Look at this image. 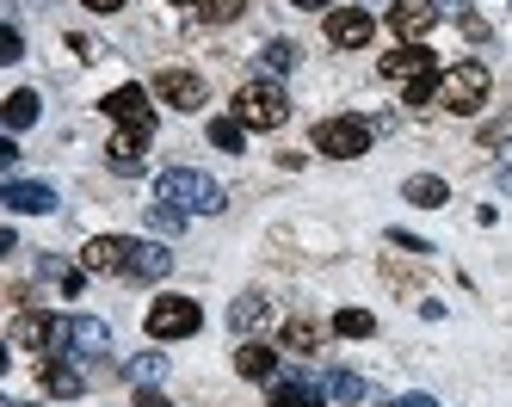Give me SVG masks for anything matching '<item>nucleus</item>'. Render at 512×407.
I'll use <instances>...</instances> for the list:
<instances>
[{
    "mask_svg": "<svg viewBox=\"0 0 512 407\" xmlns=\"http://www.w3.org/2000/svg\"><path fill=\"white\" fill-rule=\"evenodd\" d=\"M155 198L161 204H173V210H198V216H216V210H223L229 198H223V185H216L210 173H192V167H173V173H161L155 179Z\"/></svg>",
    "mask_w": 512,
    "mask_h": 407,
    "instance_id": "1",
    "label": "nucleus"
},
{
    "mask_svg": "<svg viewBox=\"0 0 512 407\" xmlns=\"http://www.w3.org/2000/svg\"><path fill=\"white\" fill-rule=\"evenodd\" d=\"M235 118H241L247 130H278V124L290 118V99H284L278 81H247V87L235 93Z\"/></svg>",
    "mask_w": 512,
    "mask_h": 407,
    "instance_id": "2",
    "label": "nucleus"
},
{
    "mask_svg": "<svg viewBox=\"0 0 512 407\" xmlns=\"http://www.w3.org/2000/svg\"><path fill=\"white\" fill-rule=\"evenodd\" d=\"M438 99H445V111H457V118L482 111V99H488V62H457V68H445Z\"/></svg>",
    "mask_w": 512,
    "mask_h": 407,
    "instance_id": "3",
    "label": "nucleus"
},
{
    "mask_svg": "<svg viewBox=\"0 0 512 407\" xmlns=\"http://www.w3.org/2000/svg\"><path fill=\"white\" fill-rule=\"evenodd\" d=\"M364 148H371V124L364 118H321L315 124V155H327V161H358Z\"/></svg>",
    "mask_w": 512,
    "mask_h": 407,
    "instance_id": "4",
    "label": "nucleus"
},
{
    "mask_svg": "<svg viewBox=\"0 0 512 407\" xmlns=\"http://www.w3.org/2000/svg\"><path fill=\"white\" fill-rule=\"evenodd\" d=\"M204 327V309L192 303V296H161V303L149 309V340H186V333Z\"/></svg>",
    "mask_w": 512,
    "mask_h": 407,
    "instance_id": "5",
    "label": "nucleus"
},
{
    "mask_svg": "<svg viewBox=\"0 0 512 407\" xmlns=\"http://www.w3.org/2000/svg\"><path fill=\"white\" fill-rule=\"evenodd\" d=\"M155 99L173 105V111H198L204 105V74H192V68H161L155 74Z\"/></svg>",
    "mask_w": 512,
    "mask_h": 407,
    "instance_id": "6",
    "label": "nucleus"
},
{
    "mask_svg": "<svg viewBox=\"0 0 512 407\" xmlns=\"http://www.w3.org/2000/svg\"><path fill=\"white\" fill-rule=\"evenodd\" d=\"M432 25H438V7H432V0H395V7H389V31L401 37V44H420Z\"/></svg>",
    "mask_w": 512,
    "mask_h": 407,
    "instance_id": "7",
    "label": "nucleus"
},
{
    "mask_svg": "<svg viewBox=\"0 0 512 407\" xmlns=\"http://www.w3.org/2000/svg\"><path fill=\"white\" fill-rule=\"evenodd\" d=\"M105 118H118L124 130H155V111H149V93H142V87L105 93Z\"/></svg>",
    "mask_w": 512,
    "mask_h": 407,
    "instance_id": "8",
    "label": "nucleus"
},
{
    "mask_svg": "<svg viewBox=\"0 0 512 407\" xmlns=\"http://www.w3.org/2000/svg\"><path fill=\"white\" fill-rule=\"evenodd\" d=\"M0 204L19 210V216H44V210H56V192L44 179H7L0 185Z\"/></svg>",
    "mask_w": 512,
    "mask_h": 407,
    "instance_id": "9",
    "label": "nucleus"
},
{
    "mask_svg": "<svg viewBox=\"0 0 512 407\" xmlns=\"http://www.w3.org/2000/svg\"><path fill=\"white\" fill-rule=\"evenodd\" d=\"M130 247H136V241H124V235H93V241L81 247V266H87V272H124V266H130Z\"/></svg>",
    "mask_w": 512,
    "mask_h": 407,
    "instance_id": "10",
    "label": "nucleus"
},
{
    "mask_svg": "<svg viewBox=\"0 0 512 407\" xmlns=\"http://www.w3.org/2000/svg\"><path fill=\"white\" fill-rule=\"evenodd\" d=\"M371 13H358V7H340V13H327V44H340V50H358V44H371Z\"/></svg>",
    "mask_w": 512,
    "mask_h": 407,
    "instance_id": "11",
    "label": "nucleus"
},
{
    "mask_svg": "<svg viewBox=\"0 0 512 407\" xmlns=\"http://www.w3.org/2000/svg\"><path fill=\"white\" fill-rule=\"evenodd\" d=\"M173 272V253L161 247V241H136L130 247V266H124V278H136V284H155V278H167Z\"/></svg>",
    "mask_w": 512,
    "mask_h": 407,
    "instance_id": "12",
    "label": "nucleus"
},
{
    "mask_svg": "<svg viewBox=\"0 0 512 407\" xmlns=\"http://www.w3.org/2000/svg\"><path fill=\"white\" fill-rule=\"evenodd\" d=\"M432 68H438V56H432L426 44H401V50L383 56V74H389V81H420V74H432Z\"/></svg>",
    "mask_w": 512,
    "mask_h": 407,
    "instance_id": "13",
    "label": "nucleus"
},
{
    "mask_svg": "<svg viewBox=\"0 0 512 407\" xmlns=\"http://www.w3.org/2000/svg\"><path fill=\"white\" fill-rule=\"evenodd\" d=\"M149 136L155 130H118L112 148H105V161H112L118 173H142V155H149Z\"/></svg>",
    "mask_w": 512,
    "mask_h": 407,
    "instance_id": "14",
    "label": "nucleus"
},
{
    "mask_svg": "<svg viewBox=\"0 0 512 407\" xmlns=\"http://www.w3.org/2000/svg\"><path fill=\"white\" fill-rule=\"evenodd\" d=\"M50 327H56V315L25 309V315L13 321V333H7V340H13V346H25V352H50Z\"/></svg>",
    "mask_w": 512,
    "mask_h": 407,
    "instance_id": "15",
    "label": "nucleus"
},
{
    "mask_svg": "<svg viewBox=\"0 0 512 407\" xmlns=\"http://www.w3.org/2000/svg\"><path fill=\"white\" fill-rule=\"evenodd\" d=\"M235 370H241L247 383H266L272 370H278V352H272V346H260V340H247V346L235 352Z\"/></svg>",
    "mask_w": 512,
    "mask_h": 407,
    "instance_id": "16",
    "label": "nucleus"
},
{
    "mask_svg": "<svg viewBox=\"0 0 512 407\" xmlns=\"http://www.w3.org/2000/svg\"><path fill=\"white\" fill-rule=\"evenodd\" d=\"M401 198H408V204H420V210H445V179H438V173H414L408 185H401Z\"/></svg>",
    "mask_w": 512,
    "mask_h": 407,
    "instance_id": "17",
    "label": "nucleus"
},
{
    "mask_svg": "<svg viewBox=\"0 0 512 407\" xmlns=\"http://www.w3.org/2000/svg\"><path fill=\"white\" fill-rule=\"evenodd\" d=\"M44 389L68 401V395H81V389H87V377H81V370L68 364V358H44Z\"/></svg>",
    "mask_w": 512,
    "mask_h": 407,
    "instance_id": "18",
    "label": "nucleus"
},
{
    "mask_svg": "<svg viewBox=\"0 0 512 407\" xmlns=\"http://www.w3.org/2000/svg\"><path fill=\"white\" fill-rule=\"evenodd\" d=\"M173 7H186V13H198V19H210V25H229V19H241L247 0H173Z\"/></svg>",
    "mask_w": 512,
    "mask_h": 407,
    "instance_id": "19",
    "label": "nucleus"
},
{
    "mask_svg": "<svg viewBox=\"0 0 512 407\" xmlns=\"http://www.w3.org/2000/svg\"><path fill=\"white\" fill-rule=\"evenodd\" d=\"M334 333H340V340H371L377 321H371V309H340L334 315Z\"/></svg>",
    "mask_w": 512,
    "mask_h": 407,
    "instance_id": "20",
    "label": "nucleus"
},
{
    "mask_svg": "<svg viewBox=\"0 0 512 407\" xmlns=\"http://www.w3.org/2000/svg\"><path fill=\"white\" fill-rule=\"evenodd\" d=\"M327 395H334V401H346V407H358L364 395H371V383H364V377H352V370H334V377H327Z\"/></svg>",
    "mask_w": 512,
    "mask_h": 407,
    "instance_id": "21",
    "label": "nucleus"
},
{
    "mask_svg": "<svg viewBox=\"0 0 512 407\" xmlns=\"http://www.w3.org/2000/svg\"><path fill=\"white\" fill-rule=\"evenodd\" d=\"M272 407H321V389L315 383H278L272 389Z\"/></svg>",
    "mask_w": 512,
    "mask_h": 407,
    "instance_id": "22",
    "label": "nucleus"
},
{
    "mask_svg": "<svg viewBox=\"0 0 512 407\" xmlns=\"http://www.w3.org/2000/svg\"><path fill=\"white\" fill-rule=\"evenodd\" d=\"M210 142H216V148H229V155H241L247 124H241V118H210Z\"/></svg>",
    "mask_w": 512,
    "mask_h": 407,
    "instance_id": "23",
    "label": "nucleus"
},
{
    "mask_svg": "<svg viewBox=\"0 0 512 407\" xmlns=\"http://www.w3.org/2000/svg\"><path fill=\"white\" fill-rule=\"evenodd\" d=\"M315 346H321V327H315V321L297 315V321L284 327V352H315Z\"/></svg>",
    "mask_w": 512,
    "mask_h": 407,
    "instance_id": "24",
    "label": "nucleus"
},
{
    "mask_svg": "<svg viewBox=\"0 0 512 407\" xmlns=\"http://www.w3.org/2000/svg\"><path fill=\"white\" fill-rule=\"evenodd\" d=\"M25 124H38V93L19 87V93L7 99V130H25Z\"/></svg>",
    "mask_w": 512,
    "mask_h": 407,
    "instance_id": "25",
    "label": "nucleus"
},
{
    "mask_svg": "<svg viewBox=\"0 0 512 407\" xmlns=\"http://www.w3.org/2000/svg\"><path fill=\"white\" fill-rule=\"evenodd\" d=\"M229 321H235V333H247L253 321H266V296H253V290H247V296H241V303L229 309Z\"/></svg>",
    "mask_w": 512,
    "mask_h": 407,
    "instance_id": "26",
    "label": "nucleus"
},
{
    "mask_svg": "<svg viewBox=\"0 0 512 407\" xmlns=\"http://www.w3.org/2000/svg\"><path fill=\"white\" fill-rule=\"evenodd\" d=\"M438 81H445V68H432V74H420V81H408V105H432L438 99Z\"/></svg>",
    "mask_w": 512,
    "mask_h": 407,
    "instance_id": "27",
    "label": "nucleus"
},
{
    "mask_svg": "<svg viewBox=\"0 0 512 407\" xmlns=\"http://www.w3.org/2000/svg\"><path fill=\"white\" fill-rule=\"evenodd\" d=\"M272 74H284V68H297V44H284V37H272V44H266V56H260Z\"/></svg>",
    "mask_w": 512,
    "mask_h": 407,
    "instance_id": "28",
    "label": "nucleus"
},
{
    "mask_svg": "<svg viewBox=\"0 0 512 407\" xmlns=\"http://www.w3.org/2000/svg\"><path fill=\"white\" fill-rule=\"evenodd\" d=\"M161 370H167V358H161V352H149V358H136V364H130V377H136V383H155Z\"/></svg>",
    "mask_w": 512,
    "mask_h": 407,
    "instance_id": "29",
    "label": "nucleus"
},
{
    "mask_svg": "<svg viewBox=\"0 0 512 407\" xmlns=\"http://www.w3.org/2000/svg\"><path fill=\"white\" fill-rule=\"evenodd\" d=\"M19 50H25V37H19V25H7L0 31V62H19Z\"/></svg>",
    "mask_w": 512,
    "mask_h": 407,
    "instance_id": "30",
    "label": "nucleus"
},
{
    "mask_svg": "<svg viewBox=\"0 0 512 407\" xmlns=\"http://www.w3.org/2000/svg\"><path fill=\"white\" fill-rule=\"evenodd\" d=\"M389 241H395V247H408V253H432V247H426L420 235H408V229H389Z\"/></svg>",
    "mask_w": 512,
    "mask_h": 407,
    "instance_id": "31",
    "label": "nucleus"
},
{
    "mask_svg": "<svg viewBox=\"0 0 512 407\" xmlns=\"http://www.w3.org/2000/svg\"><path fill=\"white\" fill-rule=\"evenodd\" d=\"M389 407H445V401H432V395H401V401H389Z\"/></svg>",
    "mask_w": 512,
    "mask_h": 407,
    "instance_id": "32",
    "label": "nucleus"
},
{
    "mask_svg": "<svg viewBox=\"0 0 512 407\" xmlns=\"http://www.w3.org/2000/svg\"><path fill=\"white\" fill-rule=\"evenodd\" d=\"M494 179H500V185H506V192H512V142H506V161L494 167Z\"/></svg>",
    "mask_w": 512,
    "mask_h": 407,
    "instance_id": "33",
    "label": "nucleus"
},
{
    "mask_svg": "<svg viewBox=\"0 0 512 407\" xmlns=\"http://www.w3.org/2000/svg\"><path fill=\"white\" fill-rule=\"evenodd\" d=\"M81 7H93V13H118L124 0H81Z\"/></svg>",
    "mask_w": 512,
    "mask_h": 407,
    "instance_id": "34",
    "label": "nucleus"
},
{
    "mask_svg": "<svg viewBox=\"0 0 512 407\" xmlns=\"http://www.w3.org/2000/svg\"><path fill=\"white\" fill-rule=\"evenodd\" d=\"M136 407H173V401H161L155 389H142V395H136Z\"/></svg>",
    "mask_w": 512,
    "mask_h": 407,
    "instance_id": "35",
    "label": "nucleus"
},
{
    "mask_svg": "<svg viewBox=\"0 0 512 407\" xmlns=\"http://www.w3.org/2000/svg\"><path fill=\"white\" fill-rule=\"evenodd\" d=\"M297 7H334V0H297Z\"/></svg>",
    "mask_w": 512,
    "mask_h": 407,
    "instance_id": "36",
    "label": "nucleus"
},
{
    "mask_svg": "<svg viewBox=\"0 0 512 407\" xmlns=\"http://www.w3.org/2000/svg\"><path fill=\"white\" fill-rule=\"evenodd\" d=\"M7 407H31V401H7Z\"/></svg>",
    "mask_w": 512,
    "mask_h": 407,
    "instance_id": "37",
    "label": "nucleus"
}]
</instances>
